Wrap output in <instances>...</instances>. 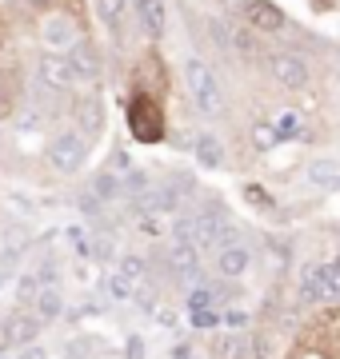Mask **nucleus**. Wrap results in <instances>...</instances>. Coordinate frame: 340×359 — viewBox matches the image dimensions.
<instances>
[{
	"mask_svg": "<svg viewBox=\"0 0 340 359\" xmlns=\"http://www.w3.org/2000/svg\"><path fill=\"white\" fill-rule=\"evenodd\" d=\"M184 84H188V96L197 104L200 116H224V88H221V76L212 72L200 56H188V65H184Z\"/></svg>",
	"mask_w": 340,
	"mask_h": 359,
	"instance_id": "f257e3e1",
	"label": "nucleus"
},
{
	"mask_svg": "<svg viewBox=\"0 0 340 359\" xmlns=\"http://www.w3.org/2000/svg\"><path fill=\"white\" fill-rule=\"evenodd\" d=\"M129 128H132V136L136 140H144V144H157L160 136H164V112H160V104H157V96H132V104H129Z\"/></svg>",
	"mask_w": 340,
	"mask_h": 359,
	"instance_id": "f03ea898",
	"label": "nucleus"
},
{
	"mask_svg": "<svg viewBox=\"0 0 340 359\" xmlns=\"http://www.w3.org/2000/svg\"><path fill=\"white\" fill-rule=\"evenodd\" d=\"M40 44L48 52H68L72 44L80 40V25H77V16L65 13V8H48L44 13V20H40Z\"/></svg>",
	"mask_w": 340,
	"mask_h": 359,
	"instance_id": "7ed1b4c3",
	"label": "nucleus"
},
{
	"mask_svg": "<svg viewBox=\"0 0 340 359\" xmlns=\"http://www.w3.org/2000/svg\"><path fill=\"white\" fill-rule=\"evenodd\" d=\"M84 160H89V140H84L80 132H60V136L48 140V164H53L56 172L72 176V172L84 168Z\"/></svg>",
	"mask_w": 340,
	"mask_h": 359,
	"instance_id": "20e7f679",
	"label": "nucleus"
},
{
	"mask_svg": "<svg viewBox=\"0 0 340 359\" xmlns=\"http://www.w3.org/2000/svg\"><path fill=\"white\" fill-rule=\"evenodd\" d=\"M268 72H273V80L288 92H304L313 84L308 60H304L301 52H273V56H268Z\"/></svg>",
	"mask_w": 340,
	"mask_h": 359,
	"instance_id": "39448f33",
	"label": "nucleus"
},
{
	"mask_svg": "<svg viewBox=\"0 0 340 359\" xmlns=\"http://www.w3.org/2000/svg\"><path fill=\"white\" fill-rule=\"evenodd\" d=\"M37 80L40 88H53V92H68L72 84H77V72H72V65H68L65 52H40L37 56Z\"/></svg>",
	"mask_w": 340,
	"mask_h": 359,
	"instance_id": "423d86ee",
	"label": "nucleus"
},
{
	"mask_svg": "<svg viewBox=\"0 0 340 359\" xmlns=\"http://www.w3.org/2000/svg\"><path fill=\"white\" fill-rule=\"evenodd\" d=\"M244 25L256 32V36H273V32H285L288 16L280 4H273V0H252L249 8H244V16H240Z\"/></svg>",
	"mask_w": 340,
	"mask_h": 359,
	"instance_id": "0eeeda50",
	"label": "nucleus"
},
{
	"mask_svg": "<svg viewBox=\"0 0 340 359\" xmlns=\"http://www.w3.org/2000/svg\"><path fill=\"white\" fill-rule=\"evenodd\" d=\"M228 240H236L228 216H224L221 208H212V212L204 208L197 216V248H221V244H228Z\"/></svg>",
	"mask_w": 340,
	"mask_h": 359,
	"instance_id": "6e6552de",
	"label": "nucleus"
},
{
	"mask_svg": "<svg viewBox=\"0 0 340 359\" xmlns=\"http://www.w3.org/2000/svg\"><path fill=\"white\" fill-rule=\"evenodd\" d=\"M40 316H28V311H8V316H4V323H0V335H4V344L8 347H25V344H32V339H37L40 335Z\"/></svg>",
	"mask_w": 340,
	"mask_h": 359,
	"instance_id": "1a4fd4ad",
	"label": "nucleus"
},
{
	"mask_svg": "<svg viewBox=\"0 0 340 359\" xmlns=\"http://www.w3.org/2000/svg\"><path fill=\"white\" fill-rule=\"evenodd\" d=\"M252 264V248L244 244V240H228V244L216 248V268H221V276H228V280H240L244 271H249Z\"/></svg>",
	"mask_w": 340,
	"mask_h": 359,
	"instance_id": "9d476101",
	"label": "nucleus"
},
{
	"mask_svg": "<svg viewBox=\"0 0 340 359\" xmlns=\"http://www.w3.org/2000/svg\"><path fill=\"white\" fill-rule=\"evenodd\" d=\"M132 13H136L140 32L148 40L164 36V28H169V8H164V0H132Z\"/></svg>",
	"mask_w": 340,
	"mask_h": 359,
	"instance_id": "9b49d317",
	"label": "nucleus"
},
{
	"mask_svg": "<svg viewBox=\"0 0 340 359\" xmlns=\"http://www.w3.org/2000/svg\"><path fill=\"white\" fill-rule=\"evenodd\" d=\"M65 56H68V65H72V72H77L80 84H96V76H100V56H96V48H92L89 40L80 36Z\"/></svg>",
	"mask_w": 340,
	"mask_h": 359,
	"instance_id": "f8f14e48",
	"label": "nucleus"
},
{
	"mask_svg": "<svg viewBox=\"0 0 340 359\" xmlns=\"http://www.w3.org/2000/svg\"><path fill=\"white\" fill-rule=\"evenodd\" d=\"M172 271H176V280H188L197 283L200 280V248L192 244V240H172Z\"/></svg>",
	"mask_w": 340,
	"mask_h": 359,
	"instance_id": "ddd939ff",
	"label": "nucleus"
},
{
	"mask_svg": "<svg viewBox=\"0 0 340 359\" xmlns=\"http://www.w3.org/2000/svg\"><path fill=\"white\" fill-rule=\"evenodd\" d=\"M304 304H328V283H325V268L320 264H304L301 283H296Z\"/></svg>",
	"mask_w": 340,
	"mask_h": 359,
	"instance_id": "4468645a",
	"label": "nucleus"
},
{
	"mask_svg": "<svg viewBox=\"0 0 340 359\" xmlns=\"http://www.w3.org/2000/svg\"><path fill=\"white\" fill-rule=\"evenodd\" d=\"M136 212L140 216H169V212H176V192L172 188H148L144 196H136Z\"/></svg>",
	"mask_w": 340,
	"mask_h": 359,
	"instance_id": "2eb2a0df",
	"label": "nucleus"
},
{
	"mask_svg": "<svg viewBox=\"0 0 340 359\" xmlns=\"http://www.w3.org/2000/svg\"><path fill=\"white\" fill-rule=\"evenodd\" d=\"M77 124H80V136H84V140H96V136H100V128H105V112H100V104L92 100V96H80Z\"/></svg>",
	"mask_w": 340,
	"mask_h": 359,
	"instance_id": "dca6fc26",
	"label": "nucleus"
},
{
	"mask_svg": "<svg viewBox=\"0 0 340 359\" xmlns=\"http://www.w3.org/2000/svg\"><path fill=\"white\" fill-rule=\"evenodd\" d=\"M129 8H132V0H96V16H100V25H105L112 36H120V32H124Z\"/></svg>",
	"mask_w": 340,
	"mask_h": 359,
	"instance_id": "f3484780",
	"label": "nucleus"
},
{
	"mask_svg": "<svg viewBox=\"0 0 340 359\" xmlns=\"http://www.w3.org/2000/svg\"><path fill=\"white\" fill-rule=\"evenodd\" d=\"M32 304H37V316L44 323H53V320H60V316H65V295H60V287H56V283H44Z\"/></svg>",
	"mask_w": 340,
	"mask_h": 359,
	"instance_id": "a211bd4d",
	"label": "nucleus"
},
{
	"mask_svg": "<svg viewBox=\"0 0 340 359\" xmlns=\"http://www.w3.org/2000/svg\"><path fill=\"white\" fill-rule=\"evenodd\" d=\"M192 152H197V160L204 168H221L224 164V144L212 136V132H197L192 136Z\"/></svg>",
	"mask_w": 340,
	"mask_h": 359,
	"instance_id": "6ab92c4d",
	"label": "nucleus"
},
{
	"mask_svg": "<svg viewBox=\"0 0 340 359\" xmlns=\"http://www.w3.org/2000/svg\"><path fill=\"white\" fill-rule=\"evenodd\" d=\"M100 292H105V299H112V304H124V299L136 295V283L117 268V271H108L105 280H100Z\"/></svg>",
	"mask_w": 340,
	"mask_h": 359,
	"instance_id": "aec40b11",
	"label": "nucleus"
},
{
	"mask_svg": "<svg viewBox=\"0 0 340 359\" xmlns=\"http://www.w3.org/2000/svg\"><path fill=\"white\" fill-rule=\"evenodd\" d=\"M304 176H308V184H316V188H340V164L336 160H313Z\"/></svg>",
	"mask_w": 340,
	"mask_h": 359,
	"instance_id": "412c9836",
	"label": "nucleus"
},
{
	"mask_svg": "<svg viewBox=\"0 0 340 359\" xmlns=\"http://www.w3.org/2000/svg\"><path fill=\"white\" fill-rule=\"evenodd\" d=\"M92 192L100 196V200H120V196H124V180L108 168V172H100V176L92 180Z\"/></svg>",
	"mask_w": 340,
	"mask_h": 359,
	"instance_id": "4be33fe9",
	"label": "nucleus"
},
{
	"mask_svg": "<svg viewBox=\"0 0 340 359\" xmlns=\"http://www.w3.org/2000/svg\"><path fill=\"white\" fill-rule=\"evenodd\" d=\"M252 144H256V152H273L280 144V132L273 120H252Z\"/></svg>",
	"mask_w": 340,
	"mask_h": 359,
	"instance_id": "5701e85b",
	"label": "nucleus"
},
{
	"mask_svg": "<svg viewBox=\"0 0 340 359\" xmlns=\"http://www.w3.org/2000/svg\"><path fill=\"white\" fill-rule=\"evenodd\" d=\"M216 355L221 359H249V339L244 335H216Z\"/></svg>",
	"mask_w": 340,
	"mask_h": 359,
	"instance_id": "b1692460",
	"label": "nucleus"
},
{
	"mask_svg": "<svg viewBox=\"0 0 340 359\" xmlns=\"http://www.w3.org/2000/svg\"><path fill=\"white\" fill-rule=\"evenodd\" d=\"M273 124H276V132H280V140H296V136H304V116L301 112H280Z\"/></svg>",
	"mask_w": 340,
	"mask_h": 359,
	"instance_id": "393cba45",
	"label": "nucleus"
},
{
	"mask_svg": "<svg viewBox=\"0 0 340 359\" xmlns=\"http://www.w3.org/2000/svg\"><path fill=\"white\" fill-rule=\"evenodd\" d=\"M120 271H124L132 283H144V276H148V264H144V256H120Z\"/></svg>",
	"mask_w": 340,
	"mask_h": 359,
	"instance_id": "a878e982",
	"label": "nucleus"
},
{
	"mask_svg": "<svg viewBox=\"0 0 340 359\" xmlns=\"http://www.w3.org/2000/svg\"><path fill=\"white\" fill-rule=\"evenodd\" d=\"M40 276L37 271H25V276H20V280H16V299H37L40 295Z\"/></svg>",
	"mask_w": 340,
	"mask_h": 359,
	"instance_id": "bb28decb",
	"label": "nucleus"
},
{
	"mask_svg": "<svg viewBox=\"0 0 340 359\" xmlns=\"http://www.w3.org/2000/svg\"><path fill=\"white\" fill-rule=\"evenodd\" d=\"M172 240H192V244H197V216H176L172 219Z\"/></svg>",
	"mask_w": 340,
	"mask_h": 359,
	"instance_id": "cd10ccee",
	"label": "nucleus"
},
{
	"mask_svg": "<svg viewBox=\"0 0 340 359\" xmlns=\"http://www.w3.org/2000/svg\"><path fill=\"white\" fill-rule=\"evenodd\" d=\"M148 188H152V184H148V176H144V172H129V176H124V196H132V200H136V196H144Z\"/></svg>",
	"mask_w": 340,
	"mask_h": 359,
	"instance_id": "c85d7f7f",
	"label": "nucleus"
},
{
	"mask_svg": "<svg viewBox=\"0 0 340 359\" xmlns=\"http://www.w3.org/2000/svg\"><path fill=\"white\" fill-rule=\"evenodd\" d=\"M68 240H72V252H77V256H89V252H92V236H89V231L68 228Z\"/></svg>",
	"mask_w": 340,
	"mask_h": 359,
	"instance_id": "c756f323",
	"label": "nucleus"
},
{
	"mask_svg": "<svg viewBox=\"0 0 340 359\" xmlns=\"http://www.w3.org/2000/svg\"><path fill=\"white\" fill-rule=\"evenodd\" d=\"M216 323H221L216 308H197L192 311V327H216Z\"/></svg>",
	"mask_w": 340,
	"mask_h": 359,
	"instance_id": "7c9ffc66",
	"label": "nucleus"
},
{
	"mask_svg": "<svg viewBox=\"0 0 340 359\" xmlns=\"http://www.w3.org/2000/svg\"><path fill=\"white\" fill-rule=\"evenodd\" d=\"M188 308H192V311H197V308H216V295L204 292V287H197V292L188 295Z\"/></svg>",
	"mask_w": 340,
	"mask_h": 359,
	"instance_id": "2f4dec72",
	"label": "nucleus"
},
{
	"mask_svg": "<svg viewBox=\"0 0 340 359\" xmlns=\"http://www.w3.org/2000/svg\"><path fill=\"white\" fill-rule=\"evenodd\" d=\"M92 252L100 259H117V244H112L108 236H96V240H92Z\"/></svg>",
	"mask_w": 340,
	"mask_h": 359,
	"instance_id": "473e14b6",
	"label": "nucleus"
},
{
	"mask_svg": "<svg viewBox=\"0 0 340 359\" xmlns=\"http://www.w3.org/2000/svg\"><path fill=\"white\" fill-rule=\"evenodd\" d=\"M16 359H48V351H44V347L32 339V344H25L20 351H16Z\"/></svg>",
	"mask_w": 340,
	"mask_h": 359,
	"instance_id": "72a5a7b5",
	"label": "nucleus"
},
{
	"mask_svg": "<svg viewBox=\"0 0 340 359\" xmlns=\"http://www.w3.org/2000/svg\"><path fill=\"white\" fill-rule=\"evenodd\" d=\"M224 323H228V327H244V323H249V311L228 308V311H224Z\"/></svg>",
	"mask_w": 340,
	"mask_h": 359,
	"instance_id": "f704fd0d",
	"label": "nucleus"
},
{
	"mask_svg": "<svg viewBox=\"0 0 340 359\" xmlns=\"http://www.w3.org/2000/svg\"><path fill=\"white\" fill-rule=\"evenodd\" d=\"M221 4H224V13H228V16H236V20H240V16H244V8H249L252 0H221Z\"/></svg>",
	"mask_w": 340,
	"mask_h": 359,
	"instance_id": "c9c22d12",
	"label": "nucleus"
},
{
	"mask_svg": "<svg viewBox=\"0 0 340 359\" xmlns=\"http://www.w3.org/2000/svg\"><path fill=\"white\" fill-rule=\"evenodd\" d=\"M136 304H140L144 311H152L157 308V292H152V287H140V292H136Z\"/></svg>",
	"mask_w": 340,
	"mask_h": 359,
	"instance_id": "e433bc0d",
	"label": "nucleus"
},
{
	"mask_svg": "<svg viewBox=\"0 0 340 359\" xmlns=\"http://www.w3.org/2000/svg\"><path fill=\"white\" fill-rule=\"evenodd\" d=\"M129 355H132V359L144 355V339H140V335H132V339H129Z\"/></svg>",
	"mask_w": 340,
	"mask_h": 359,
	"instance_id": "4c0bfd02",
	"label": "nucleus"
},
{
	"mask_svg": "<svg viewBox=\"0 0 340 359\" xmlns=\"http://www.w3.org/2000/svg\"><path fill=\"white\" fill-rule=\"evenodd\" d=\"M172 359H200V355H192V347L188 344H176L172 347Z\"/></svg>",
	"mask_w": 340,
	"mask_h": 359,
	"instance_id": "58836bf2",
	"label": "nucleus"
},
{
	"mask_svg": "<svg viewBox=\"0 0 340 359\" xmlns=\"http://www.w3.org/2000/svg\"><path fill=\"white\" fill-rule=\"evenodd\" d=\"M28 4H32V8H44V13H48V8H56V0H28Z\"/></svg>",
	"mask_w": 340,
	"mask_h": 359,
	"instance_id": "ea45409f",
	"label": "nucleus"
},
{
	"mask_svg": "<svg viewBox=\"0 0 340 359\" xmlns=\"http://www.w3.org/2000/svg\"><path fill=\"white\" fill-rule=\"evenodd\" d=\"M0 359H13V355H8V351H4V347H0Z\"/></svg>",
	"mask_w": 340,
	"mask_h": 359,
	"instance_id": "a19ab883",
	"label": "nucleus"
},
{
	"mask_svg": "<svg viewBox=\"0 0 340 359\" xmlns=\"http://www.w3.org/2000/svg\"><path fill=\"white\" fill-rule=\"evenodd\" d=\"M0 287H4V280H0Z\"/></svg>",
	"mask_w": 340,
	"mask_h": 359,
	"instance_id": "79ce46f5",
	"label": "nucleus"
},
{
	"mask_svg": "<svg viewBox=\"0 0 340 359\" xmlns=\"http://www.w3.org/2000/svg\"><path fill=\"white\" fill-rule=\"evenodd\" d=\"M336 76H340V72H336Z\"/></svg>",
	"mask_w": 340,
	"mask_h": 359,
	"instance_id": "37998d69",
	"label": "nucleus"
}]
</instances>
